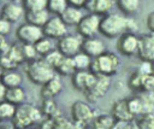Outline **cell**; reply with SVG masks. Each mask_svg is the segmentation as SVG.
I'll list each match as a JSON object with an SVG mask.
<instances>
[{
    "instance_id": "cell-1",
    "label": "cell",
    "mask_w": 154,
    "mask_h": 129,
    "mask_svg": "<svg viewBox=\"0 0 154 129\" xmlns=\"http://www.w3.org/2000/svg\"><path fill=\"white\" fill-rule=\"evenodd\" d=\"M136 29V24L132 19L125 18L120 14H106L100 19L99 31L106 37H117L120 36L126 30L131 33Z\"/></svg>"
},
{
    "instance_id": "cell-2",
    "label": "cell",
    "mask_w": 154,
    "mask_h": 129,
    "mask_svg": "<svg viewBox=\"0 0 154 129\" xmlns=\"http://www.w3.org/2000/svg\"><path fill=\"white\" fill-rule=\"evenodd\" d=\"M13 127L16 128H28L42 121V113L38 109L34 107L31 104H18L16 105L14 113L11 118Z\"/></svg>"
},
{
    "instance_id": "cell-3",
    "label": "cell",
    "mask_w": 154,
    "mask_h": 129,
    "mask_svg": "<svg viewBox=\"0 0 154 129\" xmlns=\"http://www.w3.org/2000/svg\"><path fill=\"white\" fill-rule=\"evenodd\" d=\"M89 69L93 74L112 76L119 69V59L114 53L102 52L100 55L94 58V60L89 65Z\"/></svg>"
},
{
    "instance_id": "cell-4",
    "label": "cell",
    "mask_w": 154,
    "mask_h": 129,
    "mask_svg": "<svg viewBox=\"0 0 154 129\" xmlns=\"http://www.w3.org/2000/svg\"><path fill=\"white\" fill-rule=\"evenodd\" d=\"M26 75L32 83L42 86L55 75V70L46 64L43 59L31 60L26 68Z\"/></svg>"
},
{
    "instance_id": "cell-5",
    "label": "cell",
    "mask_w": 154,
    "mask_h": 129,
    "mask_svg": "<svg viewBox=\"0 0 154 129\" xmlns=\"http://www.w3.org/2000/svg\"><path fill=\"white\" fill-rule=\"evenodd\" d=\"M95 113L91 107L84 101H75L71 105V117L73 119V127H87L91 123Z\"/></svg>"
},
{
    "instance_id": "cell-6",
    "label": "cell",
    "mask_w": 154,
    "mask_h": 129,
    "mask_svg": "<svg viewBox=\"0 0 154 129\" xmlns=\"http://www.w3.org/2000/svg\"><path fill=\"white\" fill-rule=\"evenodd\" d=\"M109 88V76L94 74V80L84 92V95L90 101H99Z\"/></svg>"
},
{
    "instance_id": "cell-7",
    "label": "cell",
    "mask_w": 154,
    "mask_h": 129,
    "mask_svg": "<svg viewBox=\"0 0 154 129\" xmlns=\"http://www.w3.org/2000/svg\"><path fill=\"white\" fill-rule=\"evenodd\" d=\"M100 16L96 13H90L88 16H84L81 18V20L77 24V31L81 36L85 37H93V35L99 30V23H100Z\"/></svg>"
},
{
    "instance_id": "cell-8",
    "label": "cell",
    "mask_w": 154,
    "mask_h": 129,
    "mask_svg": "<svg viewBox=\"0 0 154 129\" xmlns=\"http://www.w3.org/2000/svg\"><path fill=\"white\" fill-rule=\"evenodd\" d=\"M137 47H138V37L131 31L123 33L117 41V49L123 55H126V57L136 54Z\"/></svg>"
},
{
    "instance_id": "cell-9",
    "label": "cell",
    "mask_w": 154,
    "mask_h": 129,
    "mask_svg": "<svg viewBox=\"0 0 154 129\" xmlns=\"http://www.w3.org/2000/svg\"><path fill=\"white\" fill-rule=\"evenodd\" d=\"M42 36H43L42 28L29 24V23L23 24L17 29V37L23 43H26V45H34Z\"/></svg>"
},
{
    "instance_id": "cell-10",
    "label": "cell",
    "mask_w": 154,
    "mask_h": 129,
    "mask_svg": "<svg viewBox=\"0 0 154 129\" xmlns=\"http://www.w3.org/2000/svg\"><path fill=\"white\" fill-rule=\"evenodd\" d=\"M141 60L153 61L154 60V33L142 35L138 39L137 53Z\"/></svg>"
},
{
    "instance_id": "cell-11",
    "label": "cell",
    "mask_w": 154,
    "mask_h": 129,
    "mask_svg": "<svg viewBox=\"0 0 154 129\" xmlns=\"http://www.w3.org/2000/svg\"><path fill=\"white\" fill-rule=\"evenodd\" d=\"M42 33L49 39H60L66 35V24L61 20L60 17L51 18L43 24Z\"/></svg>"
},
{
    "instance_id": "cell-12",
    "label": "cell",
    "mask_w": 154,
    "mask_h": 129,
    "mask_svg": "<svg viewBox=\"0 0 154 129\" xmlns=\"http://www.w3.org/2000/svg\"><path fill=\"white\" fill-rule=\"evenodd\" d=\"M81 43L82 41L72 35H64L59 39L58 42V51L64 57H73L76 53L81 51Z\"/></svg>"
},
{
    "instance_id": "cell-13",
    "label": "cell",
    "mask_w": 154,
    "mask_h": 129,
    "mask_svg": "<svg viewBox=\"0 0 154 129\" xmlns=\"http://www.w3.org/2000/svg\"><path fill=\"white\" fill-rule=\"evenodd\" d=\"M61 88H63V83L60 81V77L54 75L51 80H48L46 83L42 84L40 95L42 99H53L61 92Z\"/></svg>"
},
{
    "instance_id": "cell-14",
    "label": "cell",
    "mask_w": 154,
    "mask_h": 129,
    "mask_svg": "<svg viewBox=\"0 0 154 129\" xmlns=\"http://www.w3.org/2000/svg\"><path fill=\"white\" fill-rule=\"evenodd\" d=\"M94 80V74L85 70H76L72 74V86L79 92H85Z\"/></svg>"
},
{
    "instance_id": "cell-15",
    "label": "cell",
    "mask_w": 154,
    "mask_h": 129,
    "mask_svg": "<svg viewBox=\"0 0 154 129\" xmlns=\"http://www.w3.org/2000/svg\"><path fill=\"white\" fill-rule=\"evenodd\" d=\"M81 51L88 54L90 58H95L105 52V45L97 39L85 37V40H83L81 43Z\"/></svg>"
},
{
    "instance_id": "cell-16",
    "label": "cell",
    "mask_w": 154,
    "mask_h": 129,
    "mask_svg": "<svg viewBox=\"0 0 154 129\" xmlns=\"http://www.w3.org/2000/svg\"><path fill=\"white\" fill-rule=\"evenodd\" d=\"M111 112H112V116L116 121H131V119H134V116L129 111L126 99H119V100L114 101V104L112 105Z\"/></svg>"
},
{
    "instance_id": "cell-17",
    "label": "cell",
    "mask_w": 154,
    "mask_h": 129,
    "mask_svg": "<svg viewBox=\"0 0 154 129\" xmlns=\"http://www.w3.org/2000/svg\"><path fill=\"white\" fill-rule=\"evenodd\" d=\"M24 11L23 7H20L17 4H7L0 10V18L6 19L7 22H17L22 16Z\"/></svg>"
},
{
    "instance_id": "cell-18",
    "label": "cell",
    "mask_w": 154,
    "mask_h": 129,
    "mask_svg": "<svg viewBox=\"0 0 154 129\" xmlns=\"http://www.w3.org/2000/svg\"><path fill=\"white\" fill-rule=\"evenodd\" d=\"M82 17L83 16H82L81 11L75 6H67L60 13V18L66 25H77Z\"/></svg>"
},
{
    "instance_id": "cell-19",
    "label": "cell",
    "mask_w": 154,
    "mask_h": 129,
    "mask_svg": "<svg viewBox=\"0 0 154 129\" xmlns=\"http://www.w3.org/2000/svg\"><path fill=\"white\" fill-rule=\"evenodd\" d=\"M25 19H26V23L42 28L43 24L48 20V11L46 8L37 10V11H26Z\"/></svg>"
},
{
    "instance_id": "cell-20",
    "label": "cell",
    "mask_w": 154,
    "mask_h": 129,
    "mask_svg": "<svg viewBox=\"0 0 154 129\" xmlns=\"http://www.w3.org/2000/svg\"><path fill=\"white\" fill-rule=\"evenodd\" d=\"M0 83L5 88L18 87L22 83V76L13 70H5L4 74L0 76Z\"/></svg>"
},
{
    "instance_id": "cell-21",
    "label": "cell",
    "mask_w": 154,
    "mask_h": 129,
    "mask_svg": "<svg viewBox=\"0 0 154 129\" xmlns=\"http://www.w3.org/2000/svg\"><path fill=\"white\" fill-rule=\"evenodd\" d=\"M24 99H25V93L19 86L5 89L4 100H6V101H8V102H11L13 105H18V104L23 102Z\"/></svg>"
},
{
    "instance_id": "cell-22",
    "label": "cell",
    "mask_w": 154,
    "mask_h": 129,
    "mask_svg": "<svg viewBox=\"0 0 154 129\" xmlns=\"http://www.w3.org/2000/svg\"><path fill=\"white\" fill-rule=\"evenodd\" d=\"M85 7L91 12V13H105L112 7V1L111 0H87L85 1Z\"/></svg>"
},
{
    "instance_id": "cell-23",
    "label": "cell",
    "mask_w": 154,
    "mask_h": 129,
    "mask_svg": "<svg viewBox=\"0 0 154 129\" xmlns=\"http://www.w3.org/2000/svg\"><path fill=\"white\" fill-rule=\"evenodd\" d=\"M75 71H76V66H75L72 57H63L61 61L55 68V72L63 76H72Z\"/></svg>"
},
{
    "instance_id": "cell-24",
    "label": "cell",
    "mask_w": 154,
    "mask_h": 129,
    "mask_svg": "<svg viewBox=\"0 0 154 129\" xmlns=\"http://www.w3.org/2000/svg\"><path fill=\"white\" fill-rule=\"evenodd\" d=\"M40 111L47 118H54V117L61 115L60 111H59V107H58L57 102L53 99H43Z\"/></svg>"
},
{
    "instance_id": "cell-25",
    "label": "cell",
    "mask_w": 154,
    "mask_h": 129,
    "mask_svg": "<svg viewBox=\"0 0 154 129\" xmlns=\"http://www.w3.org/2000/svg\"><path fill=\"white\" fill-rule=\"evenodd\" d=\"M114 118L112 115H99L94 116L91 121V125L96 129H111L114 123Z\"/></svg>"
},
{
    "instance_id": "cell-26",
    "label": "cell",
    "mask_w": 154,
    "mask_h": 129,
    "mask_svg": "<svg viewBox=\"0 0 154 129\" xmlns=\"http://www.w3.org/2000/svg\"><path fill=\"white\" fill-rule=\"evenodd\" d=\"M126 104L129 107V111L134 116V118L141 113H143V101L140 95H135L131 98H126Z\"/></svg>"
},
{
    "instance_id": "cell-27",
    "label": "cell",
    "mask_w": 154,
    "mask_h": 129,
    "mask_svg": "<svg viewBox=\"0 0 154 129\" xmlns=\"http://www.w3.org/2000/svg\"><path fill=\"white\" fill-rule=\"evenodd\" d=\"M137 119H135L136 127L141 129H154V115L153 112H146L136 116Z\"/></svg>"
},
{
    "instance_id": "cell-28",
    "label": "cell",
    "mask_w": 154,
    "mask_h": 129,
    "mask_svg": "<svg viewBox=\"0 0 154 129\" xmlns=\"http://www.w3.org/2000/svg\"><path fill=\"white\" fill-rule=\"evenodd\" d=\"M73 63H75V66H76V70H85L89 68L90 63H91V58L85 54L84 52L79 51L78 53H76L73 57Z\"/></svg>"
},
{
    "instance_id": "cell-29",
    "label": "cell",
    "mask_w": 154,
    "mask_h": 129,
    "mask_svg": "<svg viewBox=\"0 0 154 129\" xmlns=\"http://www.w3.org/2000/svg\"><path fill=\"white\" fill-rule=\"evenodd\" d=\"M34 47H35L36 53L41 54V55H45V54H47L48 52H51L53 49V45H52L49 37H43V36L34 43Z\"/></svg>"
},
{
    "instance_id": "cell-30",
    "label": "cell",
    "mask_w": 154,
    "mask_h": 129,
    "mask_svg": "<svg viewBox=\"0 0 154 129\" xmlns=\"http://www.w3.org/2000/svg\"><path fill=\"white\" fill-rule=\"evenodd\" d=\"M117 4L124 13H134L140 7V0H117Z\"/></svg>"
},
{
    "instance_id": "cell-31",
    "label": "cell",
    "mask_w": 154,
    "mask_h": 129,
    "mask_svg": "<svg viewBox=\"0 0 154 129\" xmlns=\"http://www.w3.org/2000/svg\"><path fill=\"white\" fill-rule=\"evenodd\" d=\"M14 109H16V105L6 100H1L0 101V121L11 119L14 113Z\"/></svg>"
},
{
    "instance_id": "cell-32",
    "label": "cell",
    "mask_w": 154,
    "mask_h": 129,
    "mask_svg": "<svg viewBox=\"0 0 154 129\" xmlns=\"http://www.w3.org/2000/svg\"><path fill=\"white\" fill-rule=\"evenodd\" d=\"M63 57H64V55H63L59 51H54V49H52L51 52H48L47 54L43 55V60H45V63L48 64L52 69L55 70V68H57V66L59 65V63L61 61Z\"/></svg>"
},
{
    "instance_id": "cell-33",
    "label": "cell",
    "mask_w": 154,
    "mask_h": 129,
    "mask_svg": "<svg viewBox=\"0 0 154 129\" xmlns=\"http://www.w3.org/2000/svg\"><path fill=\"white\" fill-rule=\"evenodd\" d=\"M47 10L60 14L66 7H67V1L66 0H47Z\"/></svg>"
},
{
    "instance_id": "cell-34",
    "label": "cell",
    "mask_w": 154,
    "mask_h": 129,
    "mask_svg": "<svg viewBox=\"0 0 154 129\" xmlns=\"http://www.w3.org/2000/svg\"><path fill=\"white\" fill-rule=\"evenodd\" d=\"M142 78H143V74H141L138 70L132 72L131 76L129 77V87L134 90H141V86H142Z\"/></svg>"
},
{
    "instance_id": "cell-35",
    "label": "cell",
    "mask_w": 154,
    "mask_h": 129,
    "mask_svg": "<svg viewBox=\"0 0 154 129\" xmlns=\"http://www.w3.org/2000/svg\"><path fill=\"white\" fill-rule=\"evenodd\" d=\"M52 119V124H53V128H58V129H65V128H72L73 127V122H70L67 118L63 117L61 115L54 117V118H51Z\"/></svg>"
},
{
    "instance_id": "cell-36",
    "label": "cell",
    "mask_w": 154,
    "mask_h": 129,
    "mask_svg": "<svg viewBox=\"0 0 154 129\" xmlns=\"http://www.w3.org/2000/svg\"><path fill=\"white\" fill-rule=\"evenodd\" d=\"M26 11L45 10L47 6V0H24Z\"/></svg>"
},
{
    "instance_id": "cell-37",
    "label": "cell",
    "mask_w": 154,
    "mask_h": 129,
    "mask_svg": "<svg viewBox=\"0 0 154 129\" xmlns=\"http://www.w3.org/2000/svg\"><path fill=\"white\" fill-rule=\"evenodd\" d=\"M22 53H23L24 61H31V60H34L35 55L37 54L36 51H35L34 45H26V43H23L22 45Z\"/></svg>"
},
{
    "instance_id": "cell-38",
    "label": "cell",
    "mask_w": 154,
    "mask_h": 129,
    "mask_svg": "<svg viewBox=\"0 0 154 129\" xmlns=\"http://www.w3.org/2000/svg\"><path fill=\"white\" fill-rule=\"evenodd\" d=\"M141 90H143V92H154V74L143 75Z\"/></svg>"
},
{
    "instance_id": "cell-39",
    "label": "cell",
    "mask_w": 154,
    "mask_h": 129,
    "mask_svg": "<svg viewBox=\"0 0 154 129\" xmlns=\"http://www.w3.org/2000/svg\"><path fill=\"white\" fill-rule=\"evenodd\" d=\"M138 71L143 75H148V74H153V68H152V61H146V60H142L140 68H138Z\"/></svg>"
},
{
    "instance_id": "cell-40",
    "label": "cell",
    "mask_w": 154,
    "mask_h": 129,
    "mask_svg": "<svg viewBox=\"0 0 154 129\" xmlns=\"http://www.w3.org/2000/svg\"><path fill=\"white\" fill-rule=\"evenodd\" d=\"M10 30H11V24H10V22H7L6 19H4V18H0V34L1 35H7L8 33H10Z\"/></svg>"
},
{
    "instance_id": "cell-41",
    "label": "cell",
    "mask_w": 154,
    "mask_h": 129,
    "mask_svg": "<svg viewBox=\"0 0 154 129\" xmlns=\"http://www.w3.org/2000/svg\"><path fill=\"white\" fill-rule=\"evenodd\" d=\"M147 27L152 33H154V11L147 16Z\"/></svg>"
},
{
    "instance_id": "cell-42",
    "label": "cell",
    "mask_w": 154,
    "mask_h": 129,
    "mask_svg": "<svg viewBox=\"0 0 154 129\" xmlns=\"http://www.w3.org/2000/svg\"><path fill=\"white\" fill-rule=\"evenodd\" d=\"M8 46H10V45L6 42L5 36L0 34V54H1V53H4V52H5V51L8 48Z\"/></svg>"
},
{
    "instance_id": "cell-43",
    "label": "cell",
    "mask_w": 154,
    "mask_h": 129,
    "mask_svg": "<svg viewBox=\"0 0 154 129\" xmlns=\"http://www.w3.org/2000/svg\"><path fill=\"white\" fill-rule=\"evenodd\" d=\"M67 2H70L72 6H75V7H81V6H83L84 4H85V1L87 0H66Z\"/></svg>"
},
{
    "instance_id": "cell-44",
    "label": "cell",
    "mask_w": 154,
    "mask_h": 129,
    "mask_svg": "<svg viewBox=\"0 0 154 129\" xmlns=\"http://www.w3.org/2000/svg\"><path fill=\"white\" fill-rule=\"evenodd\" d=\"M5 89H6V88H5V87H4V86H2L1 83H0V101H1V100H4V95H5Z\"/></svg>"
},
{
    "instance_id": "cell-45",
    "label": "cell",
    "mask_w": 154,
    "mask_h": 129,
    "mask_svg": "<svg viewBox=\"0 0 154 129\" xmlns=\"http://www.w3.org/2000/svg\"><path fill=\"white\" fill-rule=\"evenodd\" d=\"M4 71H5V69L2 68V65H1V63H0V76L4 74Z\"/></svg>"
},
{
    "instance_id": "cell-46",
    "label": "cell",
    "mask_w": 154,
    "mask_h": 129,
    "mask_svg": "<svg viewBox=\"0 0 154 129\" xmlns=\"http://www.w3.org/2000/svg\"><path fill=\"white\" fill-rule=\"evenodd\" d=\"M152 68H153V74H154V60L152 61Z\"/></svg>"
}]
</instances>
